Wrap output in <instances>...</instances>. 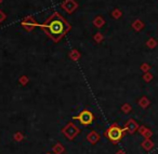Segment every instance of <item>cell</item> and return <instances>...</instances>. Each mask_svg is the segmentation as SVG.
<instances>
[{
    "label": "cell",
    "mask_w": 158,
    "mask_h": 154,
    "mask_svg": "<svg viewBox=\"0 0 158 154\" xmlns=\"http://www.w3.org/2000/svg\"><path fill=\"white\" fill-rule=\"evenodd\" d=\"M75 120H78L82 125H89L93 122V114L88 110H84L79 113L77 116H74Z\"/></svg>",
    "instance_id": "3"
},
{
    "label": "cell",
    "mask_w": 158,
    "mask_h": 154,
    "mask_svg": "<svg viewBox=\"0 0 158 154\" xmlns=\"http://www.w3.org/2000/svg\"><path fill=\"white\" fill-rule=\"evenodd\" d=\"M5 20V15H3L2 13H0V22H1V21H3Z\"/></svg>",
    "instance_id": "9"
},
{
    "label": "cell",
    "mask_w": 158,
    "mask_h": 154,
    "mask_svg": "<svg viewBox=\"0 0 158 154\" xmlns=\"http://www.w3.org/2000/svg\"><path fill=\"white\" fill-rule=\"evenodd\" d=\"M98 20L99 21H94V24L97 25V27H101V25L104 24V21H102L101 18H100V16L98 18Z\"/></svg>",
    "instance_id": "8"
},
{
    "label": "cell",
    "mask_w": 158,
    "mask_h": 154,
    "mask_svg": "<svg viewBox=\"0 0 158 154\" xmlns=\"http://www.w3.org/2000/svg\"><path fill=\"white\" fill-rule=\"evenodd\" d=\"M40 28L48 35L49 38L54 42H59L68 31L70 30V25L65 21V18L57 12H54L51 16H49Z\"/></svg>",
    "instance_id": "1"
},
{
    "label": "cell",
    "mask_w": 158,
    "mask_h": 154,
    "mask_svg": "<svg viewBox=\"0 0 158 154\" xmlns=\"http://www.w3.org/2000/svg\"><path fill=\"white\" fill-rule=\"evenodd\" d=\"M88 140L90 141V142H92V143L97 142V141L99 140V135H98L97 132H91V134L88 136Z\"/></svg>",
    "instance_id": "7"
},
{
    "label": "cell",
    "mask_w": 158,
    "mask_h": 154,
    "mask_svg": "<svg viewBox=\"0 0 158 154\" xmlns=\"http://www.w3.org/2000/svg\"><path fill=\"white\" fill-rule=\"evenodd\" d=\"M123 129L120 127H118L117 125L110 126L107 129V132H105V135L107 136V138L113 142H118L121 138H123Z\"/></svg>",
    "instance_id": "2"
},
{
    "label": "cell",
    "mask_w": 158,
    "mask_h": 154,
    "mask_svg": "<svg viewBox=\"0 0 158 154\" xmlns=\"http://www.w3.org/2000/svg\"><path fill=\"white\" fill-rule=\"evenodd\" d=\"M78 7L77 3L75 2L74 0H65L63 3H62V8L65 10L67 13H73L74 10Z\"/></svg>",
    "instance_id": "4"
},
{
    "label": "cell",
    "mask_w": 158,
    "mask_h": 154,
    "mask_svg": "<svg viewBox=\"0 0 158 154\" xmlns=\"http://www.w3.org/2000/svg\"><path fill=\"white\" fill-rule=\"evenodd\" d=\"M66 128H68V129H69V132H68V130H64V134H65L69 139H73V137H74L76 134H78V132H79L78 127H75L73 124H69V125H68V127H66Z\"/></svg>",
    "instance_id": "5"
},
{
    "label": "cell",
    "mask_w": 158,
    "mask_h": 154,
    "mask_svg": "<svg viewBox=\"0 0 158 154\" xmlns=\"http://www.w3.org/2000/svg\"><path fill=\"white\" fill-rule=\"evenodd\" d=\"M126 127H127V129L129 130V132H133L136 128V124L133 122V120H130V121L128 122V124H127Z\"/></svg>",
    "instance_id": "6"
}]
</instances>
